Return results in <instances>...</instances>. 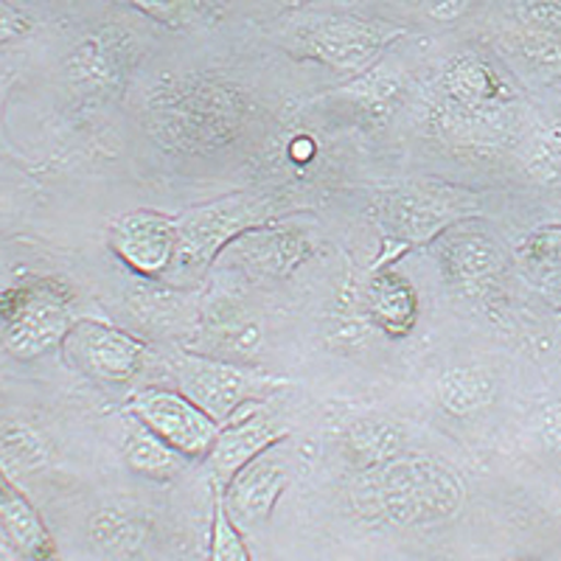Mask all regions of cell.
<instances>
[{
  "label": "cell",
  "mask_w": 561,
  "mask_h": 561,
  "mask_svg": "<svg viewBox=\"0 0 561 561\" xmlns=\"http://www.w3.org/2000/svg\"><path fill=\"white\" fill-rule=\"evenodd\" d=\"M244 115L248 104L239 90L214 79H188L149 99V133L169 152H217L237 140Z\"/></svg>",
  "instance_id": "cell-1"
},
{
  "label": "cell",
  "mask_w": 561,
  "mask_h": 561,
  "mask_svg": "<svg viewBox=\"0 0 561 561\" xmlns=\"http://www.w3.org/2000/svg\"><path fill=\"white\" fill-rule=\"evenodd\" d=\"M73 323V293L57 278H28L0 295L3 343L18 359L43 357L62 345Z\"/></svg>",
  "instance_id": "cell-2"
},
{
  "label": "cell",
  "mask_w": 561,
  "mask_h": 561,
  "mask_svg": "<svg viewBox=\"0 0 561 561\" xmlns=\"http://www.w3.org/2000/svg\"><path fill=\"white\" fill-rule=\"evenodd\" d=\"M480 199L469 188L444 183H415L382 194L377 205V222L385 242H396V253L427 244L453 225L478 217Z\"/></svg>",
  "instance_id": "cell-3"
},
{
  "label": "cell",
  "mask_w": 561,
  "mask_h": 561,
  "mask_svg": "<svg viewBox=\"0 0 561 561\" xmlns=\"http://www.w3.org/2000/svg\"><path fill=\"white\" fill-rule=\"evenodd\" d=\"M370 497L396 523L447 517L463 500V485L433 458H393L368 469Z\"/></svg>",
  "instance_id": "cell-4"
},
{
  "label": "cell",
  "mask_w": 561,
  "mask_h": 561,
  "mask_svg": "<svg viewBox=\"0 0 561 561\" xmlns=\"http://www.w3.org/2000/svg\"><path fill=\"white\" fill-rule=\"evenodd\" d=\"M275 199L262 194H230L188 208L178 217V259L185 270H205L225 253L233 239L273 222Z\"/></svg>",
  "instance_id": "cell-5"
},
{
  "label": "cell",
  "mask_w": 561,
  "mask_h": 561,
  "mask_svg": "<svg viewBox=\"0 0 561 561\" xmlns=\"http://www.w3.org/2000/svg\"><path fill=\"white\" fill-rule=\"evenodd\" d=\"M178 390L188 396L199 410L217 421L219 427L250 404H259L262 393L278 388L280 379L267 377L262 370L242 363L208 357L199 351H183L172 363Z\"/></svg>",
  "instance_id": "cell-6"
},
{
  "label": "cell",
  "mask_w": 561,
  "mask_h": 561,
  "mask_svg": "<svg viewBox=\"0 0 561 561\" xmlns=\"http://www.w3.org/2000/svg\"><path fill=\"white\" fill-rule=\"evenodd\" d=\"M402 34L404 26H393L388 20L332 14L304 34V54L340 73H363Z\"/></svg>",
  "instance_id": "cell-7"
},
{
  "label": "cell",
  "mask_w": 561,
  "mask_h": 561,
  "mask_svg": "<svg viewBox=\"0 0 561 561\" xmlns=\"http://www.w3.org/2000/svg\"><path fill=\"white\" fill-rule=\"evenodd\" d=\"M65 357L79 374L107 385H124L147 359V343L118 325L99 320H77L62 343Z\"/></svg>",
  "instance_id": "cell-8"
},
{
  "label": "cell",
  "mask_w": 561,
  "mask_h": 561,
  "mask_svg": "<svg viewBox=\"0 0 561 561\" xmlns=\"http://www.w3.org/2000/svg\"><path fill=\"white\" fill-rule=\"evenodd\" d=\"M129 413L185 458H208L219 424L180 390L147 388L129 399Z\"/></svg>",
  "instance_id": "cell-9"
},
{
  "label": "cell",
  "mask_w": 561,
  "mask_h": 561,
  "mask_svg": "<svg viewBox=\"0 0 561 561\" xmlns=\"http://www.w3.org/2000/svg\"><path fill=\"white\" fill-rule=\"evenodd\" d=\"M113 253L140 278H160L178 255V219L133 210L110 228Z\"/></svg>",
  "instance_id": "cell-10"
},
{
  "label": "cell",
  "mask_w": 561,
  "mask_h": 561,
  "mask_svg": "<svg viewBox=\"0 0 561 561\" xmlns=\"http://www.w3.org/2000/svg\"><path fill=\"white\" fill-rule=\"evenodd\" d=\"M435 242H438L435 255H438L440 273L460 293H483L503 273L505 262L497 242L491 239V233L474 228L472 219L447 228Z\"/></svg>",
  "instance_id": "cell-11"
},
{
  "label": "cell",
  "mask_w": 561,
  "mask_h": 561,
  "mask_svg": "<svg viewBox=\"0 0 561 561\" xmlns=\"http://www.w3.org/2000/svg\"><path fill=\"white\" fill-rule=\"evenodd\" d=\"M309 242L293 225L264 222L259 228H250L239 239L225 248V255L233 267L248 273L250 278L284 280L307 262Z\"/></svg>",
  "instance_id": "cell-12"
},
{
  "label": "cell",
  "mask_w": 561,
  "mask_h": 561,
  "mask_svg": "<svg viewBox=\"0 0 561 561\" xmlns=\"http://www.w3.org/2000/svg\"><path fill=\"white\" fill-rule=\"evenodd\" d=\"M280 444H273L262 455H255L250 463H244L233 478L228 480L225 489H217L228 505L230 517L242 523H262L273 514L278 505L280 494L289 483L287 460L280 455Z\"/></svg>",
  "instance_id": "cell-13"
},
{
  "label": "cell",
  "mask_w": 561,
  "mask_h": 561,
  "mask_svg": "<svg viewBox=\"0 0 561 561\" xmlns=\"http://www.w3.org/2000/svg\"><path fill=\"white\" fill-rule=\"evenodd\" d=\"M287 438V430L280 427L275 415L262 402L250 404L242 413L233 415L228 424L219 427L217 440L210 447L208 460L214 466V474L219 480V489L228 485V480L242 469L244 463L262 455L273 444Z\"/></svg>",
  "instance_id": "cell-14"
},
{
  "label": "cell",
  "mask_w": 561,
  "mask_h": 561,
  "mask_svg": "<svg viewBox=\"0 0 561 561\" xmlns=\"http://www.w3.org/2000/svg\"><path fill=\"white\" fill-rule=\"evenodd\" d=\"M197 337L203 345L199 354L242 363V359H253L262 351L264 325L242 300L219 298L203 307Z\"/></svg>",
  "instance_id": "cell-15"
},
{
  "label": "cell",
  "mask_w": 561,
  "mask_h": 561,
  "mask_svg": "<svg viewBox=\"0 0 561 561\" xmlns=\"http://www.w3.org/2000/svg\"><path fill=\"white\" fill-rule=\"evenodd\" d=\"M127 307L140 325L163 337H194L203 318V307L188 293L158 278H140L127 289Z\"/></svg>",
  "instance_id": "cell-16"
},
{
  "label": "cell",
  "mask_w": 561,
  "mask_h": 561,
  "mask_svg": "<svg viewBox=\"0 0 561 561\" xmlns=\"http://www.w3.org/2000/svg\"><path fill=\"white\" fill-rule=\"evenodd\" d=\"M129 54V39L122 32L90 34L70 51L65 70L77 88L110 90L127 77Z\"/></svg>",
  "instance_id": "cell-17"
},
{
  "label": "cell",
  "mask_w": 561,
  "mask_h": 561,
  "mask_svg": "<svg viewBox=\"0 0 561 561\" xmlns=\"http://www.w3.org/2000/svg\"><path fill=\"white\" fill-rule=\"evenodd\" d=\"M0 530L12 542V548L28 561L57 559V542L51 530L45 528L39 511L12 483L9 474H0Z\"/></svg>",
  "instance_id": "cell-18"
},
{
  "label": "cell",
  "mask_w": 561,
  "mask_h": 561,
  "mask_svg": "<svg viewBox=\"0 0 561 561\" xmlns=\"http://www.w3.org/2000/svg\"><path fill=\"white\" fill-rule=\"evenodd\" d=\"M440 90H444L447 104L458 110H472V113L494 110L508 96V90L500 82L494 68L485 59H480L478 54L455 57L444 70V77H440Z\"/></svg>",
  "instance_id": "cell-19"
},
{
  "label": "cell",
  "mask_w": 561,
  "mask_h": 561,
  "mask_svg": "<svg viewBox=\"0 0 561 561\" xmlns=\"http://www.w3.org/2000/svg\"><path fill=\"white\" fill-rule=\"evenodd\" d=\"M370 320L390 337H408L419 320V295L404 275L396 270H382L368 284Z\"/></svg>",
  "instance_id": "cell-20"
},
{
  "label": "cell",
  "mask_w": 561,
  "mask_h": 561,
  "mask_svg": "<svg viewBox=\"0 0 561 561\" xmlns=\"http://www.w3.org/2000/svg\"><path fill=\"white\" fill-rule=\"evenodd\" d=\"M343 447L351 463L368 472V469H377V466H385L388 460L402 455L404 433L399 424L382 419V415H363L354 424H348L343 435Z\"/></svg>",
  "instance_id": "cell-21"
},
{
  "label": "cell",
  "mask_w": 561,
  "mask_h": 561,
  "mask_svg": "<svg viewBox=\"0 0 561 561\" xmlns=\"http://www.w3.org/2000/svg\"><path fill=\"white\" fill-rule=\"evenodd\" d=\"M138 421V419H135ZM124 460L133 472L149 480H172L185 466V455H180L172 444L154 435L147 424H133L124 440Z\"/></svg>",
  "instance_id": "cell-22"
},
{
  "label": "cell",
  "mask_w": 561,
  "mask_h": 561,
  "mask_svg": "<svg viewBox=\"0 0 561 561\" xmlns=\"http://www.w3.org/2000/svg\"><path fill=\"white\" fill-rule=\"evenodd\" d=\"M494 399V379L485 368L466 365V368H449L438 382L440 408L453 415H474L485 410Z\"/></svg>",
  "instance_id": "cell-23"
},
{
  "label": "cell",
  "mask_w": 561,
  "mask_h": 561,
  "mask_svg": "<svg viewBox=\"0 0 561 561\" xmlns=\"http://www.w3.org/2000/svg\"><path fill=\"white\" fill-rule=\"evenodd\" d=\"M48 463V447L43 435L26 424H9L0 430V466L3 474H23Z\"/></svg>",
  "instance_id": "cell-24"
},
{
  "label": "cell",
  "mask_w": 561,
  "mask_h": 561,
  "mask_svg": "<svg viewBox=\"0 0 561 561\" xmlns=\"http://www.w3.org/2000/svg\"><path fill=\"white\" fill-rule=\"evenodd\" d=\"M210 561H253L242 534H239L237 519L230 517L219 491L217 503H214V519H210Z\"/></svg>",
  "instance_id": "cell-25"
},
{
  "label": "cell",
  "mask_w": 561,
  "mask_h": 561,
  "mask_svg": "<svg viewBox=\"0 0 561 561\" xmlns=\"http://www.w3.org/2000/svg\"><path fill=\"white\" fill-rule=\"evenodd\" d=\"M519 259L542 278H559L561 275V225L534 230L519 248Z\"/></svg>",
  "instance_id": "cell-26"
},
{
  "label": "cell",
  "mask_w": 561,
  "mask_h": 561,
  "mask_svg": "<svg viewBox=\"0 0 561 561\" xmlns=\"http://www.w3.org/2000/svg\"><path fill=\"white\" fill-rule=\"evenodd\" d=\"M129 3L169 28H188L205 18L203 0H129Z\"/></svg>",
  "instance_id": "cell-27"
},
{
  "label": "cell",
  "mask_w": 561,
  "mask_h": 561,
  "mask_svg": "<svg viewBox=\"0 0 561 561\" xmlns=\"http://www.w3.org/2000/svg\"><path fill=\"white\" fill-rule=\"evenodd\" d=\"M530 169H534V174H539L545 183H556V180L561 178V127L548 129V133H542L536 138Z\"/></svg>",
  "instance_id": "cell-28"
},
{
  "label": "cell",
  "mask_w": 561,
  "mask_h": 561,
  "mask_svg": "<svg viewBox=\"0 0 561 561\" xmlns=\"http://www.w3.org/2000/svg\"><path fill=\"white\" fill-rule=\"evenodd\" d=\"M34 28V20L23 9L0 3V45L12 43V39L26 37Z\"/></svg>",
  "instance_id": "cell-29"
},
{
  "label": "cell",
  "mask_w": 561,
  "mask_h": 561,
  "mask_svg": "<svg viewBox=\"0 0 561 561\" xmlns=\"http://www.w3.org/2000/svg\"><path fill=\"white\" fill-rule=\"evenodd\" d=\"M421 9L430 14L433 20H440V23H453V20L463 18L466 9L472 0H419Z\"/></svg>",
  "instance_id": "cell-30"
},
{
  "label": "cell",
  "mask_w": 561,
  "mask_h": 561,
  "mask_svg": "<svg viewBox=\"0 0 561 561\" xmlns=\"http://www.w3.org/2000/svg\"><path fill=\"white\" fill-rule=\"evenodd\" d=\"M542 438L548 440V447L561 453V404H550L542 413Z\"/></svg>",
  "instance_id": "cell-31"
},
{
  "label": "cell",
  "mask_w": 561,
  "mask_h": 561,
  "mask_svg": "<svg viewBox=\"0 0 561 561\" xmlns=\"http://www.w3.org/2000/svg\"><path fill=\"white\" fill-rule=\"evenodd\" d=\"M289 154H293V160H298V163H307L314 154L312 138H295L293 147H289Z\"/></svg>",
  "instance_id": "cell-32"
},
{
  "label": "cell",
  "mask_w": 561,
  "mask_h": 561,
  "mask_svg": "<svg viewBox=\"0 0 561 561\" xmlns=\"http://www.w3.org/2000/svg\"><path fill=\"white\" fill-rule=\"evenodd\" d=\"M0 115H3V88H0Z\"/></svg>",
  "instance_id": "cell-33"
},
{
  "label": "cell",
  "mask_w": 561,
  "mask_h": 561,
  "mask_svg": "<svg viewBox=\"0 0 561 561\" xmlns=\"http://www.w3.org/2000/svg\"><path fill=\"white\" fill-rule=\"evenodd\" d=\"M0 561H3V559H0Z\"/></svg>",
  "instance_id": "cell-34"
}]
</instances>
